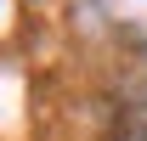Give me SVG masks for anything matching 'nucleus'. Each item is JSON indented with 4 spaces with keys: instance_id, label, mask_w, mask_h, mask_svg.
<instances>
[]
</instances>
